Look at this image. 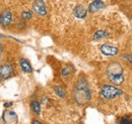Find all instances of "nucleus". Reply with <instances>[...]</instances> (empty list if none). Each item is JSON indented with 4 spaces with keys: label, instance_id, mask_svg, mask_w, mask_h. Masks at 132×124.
Listing matches in <instances>:
<instances>
[{
    "label": "nucleus",
    "instance_id": "f03ea898",
    "mask_svg": "<svg viewBox=\"0 0 132 124\" xmlns=\"http://www.w3.org/2000/svg\"><path fill=\"white\" fill-rule=\"evenodd\" d=\"M107 76L109 80L114 84V85H121L124 81L123 76V68L118 62L110 63L107 67L106 70Z\"/></svg>",
    "mask_w": 132,
    "mask_h": 124
},
{
    "label": "nucleus",
    "instance_id": "f3484780",
    "mask_svg": "<svg viewBox=\"0 0 132 124\" xmlns=\"http://www.w3.org/2000/svg\"><path fill=\"white\" fill-rule=\"evenodd\" d=\"M119 124H132V119L128 116H125L120 120Z\"/></svg>",
    "mask_w": 132,
    "mask_h": 124
},
{
    "label": "nucleus",
    "instance_id": "412c9836",
    "mask_svg": "<svg viewBox=\"0 0 132 124\" xmlns=\"http://www.w3.org/2000/svg\"><path fill=\"white\" fill-rule=\"evenodd\" d=\"M1 51H2V46L0 45V55H1Z\"/></svg>",
    "mask_w": 132,
    "mask_h": 124
},
{
    "label": "nucleus",
    "instance_id": "6ab92c4d",
    "mask_svg": "<svg viewBox=\"0 0 132 124\" xmlns=\"http://www.w3.org/2000/svg\"><path fill=\"white\" fill-rule=\"evenodd\" d=\"M32 124H42V123H41V122H40L39 120H37V119H35V120H34V121H33V123H32Z\"/></svg>",
    "mask_w": 132,
    "mask_h": 124
},
{
    "label": "nucleus",
    "instance_id": "f257e3e1",
    "mask_svg": "<svg viewBox=\"0 0 132 124\" xmlns=\"http://www.w3.org/2000/svg\"><path fill=\"white\" fill-rule=\"evenodd\" d=\"M74 98L77 104L83 105L90 100V90L84 78H80L74 89Z\"/></svg>",
    "mask_w": 132,
    "mask_h": 124
},
{
    "label": "nucleus",
    "instance_id": "20e7f679",
    "mask_svg": "<svg viewBox=\"0 0 132 124\" xmlns=\"http://www.w3.org/2000/svg\"><path fill=\"white\" fill-rule=\"evenodd\" d=\"M13 73V67L9 64L0 66V81H4L11 76Z\"/></svg>",
    "mask_w": 132,
    "mask_h": 124
},
{
    "label": "nucleus",
    "instance_id": "6e6552de",
    "mask_svg": "<svg viewBox=\"0 0 132 124\" xmlns=\"http://www.w3.org/2000/svg\"><path fill=\"white\" fill-rule=\"evenodd\" d=\"M2 118L4 120V122L6 124H16L17 122V116L16 114L12 111H8V112H3L2 114Z\"/></svg>",
    "mask_w": 132,
    "mask_h": 124
},
{
    "label": "nucleus",
    "instance_id": "39448f33",
    "mask_svg": "<svg viewBox=\"0 0 132 124\" xmlns=\"http://www.w3.org/2000/svg\"><path fill=\"white\" fill-rule=\"evenodd\" d=\"M33 9L36 11V13H38L39 15H47L46 4H45V2L43 0H35V2H34L33 4Z\"/></svg>",
    "mask_w": 132,
    "mask_h": 124
},
{
    "label": "nucleus",
    "instance_id": "423d86ee",
    "mask_svg": "<svg viewBox=\"0 0 132 124\" xmlns=\"http://www.w3.org/2000/svg\"><path fill=\"white\" fill-rule=\"evenodd\" d=\"M100 49L103 55L108 56V57H113L118 54V48L113 46H110V45H103V46H101Z\"/></svg>",
    "mask_w": 132,
    "mask_h": 124
},
{
    "label": "nucleus",
    "instance_id": "0eeeda50",
    "mask_svg": "<svg viewBox=\"0 0 132 124\" xmlns=\"http://www.w3.org/2000/svg\"><path fill=\"white\" fill-rule=\"evenodd\" d=\"M12 21V13L9 10H5L0 14V24L2 26H8Z\"/></svg>",
    "mask_w": 132,
    "mask_h": 124
},
{
    "label": "nucleus",
    "instance_id": "a211bd4d",
    "mask_svg": "<svg viewBox=\"0 0 132 124\" xmlns=\"http://www.w3.org/2000/svg\"><path fill=\"white\" fill-rule=\"evenodd\" d=\"M21 16H22V18L23 19H31L32 18V16H33V13H32V11H23L22 13H21Z\"/></svg>",
    "mask_w": 132,
    "mask_h": 124
},
{
    "label": "nucleus",
    "instance_id": "9d476101",
    "mask_svg": "<svg viewBox=\"0 0 132 124\" xmlns=\"http://www.w3.org/2000/svg\"><path fill=\"white\" fill-rule=\"evenodd\" d=\"M86 13H87V10L83 5H76L73 9V14L77 18H84L86 16Z\"/></svg>",
    "mask_w": 132,
    "mask_h": 124
},
{
    "label": "nucleus",
    "instance_id": "9b49d317",
    "mask_svg": "<svg viewBox=\"0 0 132 124\" xmlns=\"http://www.w3.org/2000/svg\"><path fill=\"white\" fill-rule=\"evenodd\" d=\"M19 65H20L21 70H22L24 73H32L33 68H32L31 64H30V62H29L28 60H26V59H21L20 62H19Z\"/></svg>",
    "mask_w": 132,
    "mask_h": 124
},
{
    "label": "nucleus",
    "instance_id": "1a4fd4ad",
    "mask_svg": "<svg viewBox=\"0 0 132 124\" xmlns=\"http://www.w3.org/2000/svg\"><path fill=\"white\" fill-rule=\"evenodd\" d=\"M104 7H105V3H104L102 0H95V1H93V2L89 4V6H88V11L92 12V13H95V12L99 11V10H101V9L104 8Z\"/></svg>",
    "mask_w": 132,
    "mask_h": 124
},
{
    "label": "nucleus",
    "instance_id": "dca6fc26",
    "mask_svg": "<svg viewBox=\"0 0 132 124\" xmlns=\"http://www.w3.org/2000/svg\"><path fill=\"white\" fill-rule=\"evenodd\" d=\"M122 59H123L124 61H126V62L132 64V55L131 54H129V53H125V54H123V55H122Z\"/></svg>",
    "mask_w": 132,
    "mask_h": 124
},
{
    "label": "nucleus",
    "instance_id": "2eb2a0df",
    "mask_svg": "<svg viewBox=\"0 0 132 124\" xmlns=\"http://www.w3.org/2000/svg\"><path fill=\"white\" fill-rule=\"evenodd\" d=\"M70 72H71V68L68 66V67H65V68L62 70L61 75H62V77L64 78V79H67V78H68V76L70 75Z\"/></svg>",
    "mask_w": 132,
    "mask_h": 124
},
{
    "label": "nucleus",
    "instance_id": "4468645a",
    "mask_svg": "<svg viewBox=\"0 0 132 124\" xmlns=\"http://www.w3.org/2000/svg\"><path fill=\"white\" fill-rule=\"evenodd\" d=\"M54 91H55V93L57 94L59 97H61V98H64L65 97V90L62 88V87H59V86H56V87H54Z\"/></svg>",
    "mask_w": 132,
    "mask_h": 124
},
{
    "label": "nucleus",
    "instance_id": "aec40b11",
    "mask_svg": "<svg viewBox=\"0 0 132 124\" xmlns=\"http://www.w3.org/2000/svg\"><path fill=\"white\" fill-rule=\"evenodd\" d=\"M11 105H12V103H5V104H4L5 107H9V106H11Z\"/></svg>",
    "mask_w": 132,
    "mask_h": 124
},
{
    "label": "nucleus",
    "instance_id": "f8f14e48",
    "mask_svg": "<svg viewBox=\"0 0 132 124\" xmlns=\"http://www.w3.org/2000/svg\"><path fill=\"white\" fill-rule=\"evenodd\" d=\"M109 36V33L106 32L104 30H99L97 31L95 34H94V39L95 40H100V39H103V38H106Z\"/></svg>",
    "mask_w": 132,
    "mask_h": 124
},
{
    "label": "nucleus",
    "instance_id": "7ed1b4c3",
    "mask_svg": "<svg viewBox=\"0 0 132 124\" xmlns=\"http://www.w3.org/2000/svg\"><path fill=\"white\" fill-rule=\"evenodd\" d=\"M123 94V91L121 89H118L115 86L112 85H104L101 89V96L105 99H114L117 96H120Z\"/></svg>",
    "mask_w": 132,
    "mask_h": 124
},
{
    "label": "nucleus",
    "instance_id": "ddd939ff",
    "mask_svg": "<svg viewBox=\"0 0 132 124\" xmlns=\"http://www.w3.org/2000/svg\"><path fill=\"white\" fill-rule=\"evenodd\" d=\"M31 107H32V110L36 114H40L41 113V105L38 101H33L31 103Z\"/></svg>",
    "mask_w": 132,
    "mask_h": 124
}]
</instances>
